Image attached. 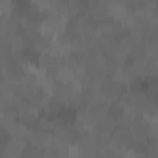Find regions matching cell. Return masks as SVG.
I'll use <instances>...</instances> for the list:
<instances>
[{"label": "cell", "instance_id": "obj_2", "mask_svg": "<svg viewBox=\"0 0 158 158\" xmlns=\"http://www.w3.org/2000/svg\"><path fill=\"white\" fill-rule=\"evenodd\" d=\"M74 80H78V78H76L74 69H71V67H63L56 74V82H61V84H73Z\"/></svg>", "mask_w": 158, "mask_h": 158}, {"label": "cell", "instance_id": "obj_3", "mask_svg": "<svg viewBox=\"0 0 158 158\" xmlns=\"http://www.w3.org/2000/svg\"><path fill=\"white\" fill-rule=\"evenodd\" d=\"M69 156H80V149H78L76 145L69 143Z\"/></svg>", "mask_w": 158, "mask_h": 158}, {"label": "cell", "instance_id": "obj_1", "mask_svg": "<svg viewBox=\"0 0 158 158\" xmlns=\"http://www.w3.org/2000/svg\"><path fill=\"white\" fill-rule=\"evenodd\" d=\"M23 151H24V139H11L4 149V156L15 158V156H21Z\"/></svg>", "mask_w": 158, "mask_h": 158}]
</instances>
